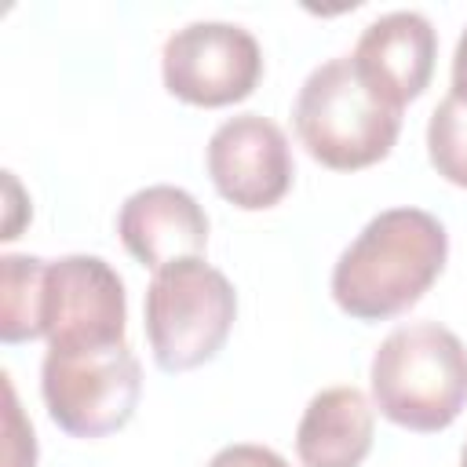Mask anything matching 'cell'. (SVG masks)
Segmentation results:
<instances>
[{
	"mask_svg": "<svg viewBox=\"0 0 467 467\" xmlns=\"http://www.w3.org/2000/svg\"><path fill=\"white\" fill-rule=\"evenodd\" d=\"M204 164L215 193L241 212L274 208L296 179L288 135L263 113L223 120L208 139Z\"/></svg>",
	"mask_w": 467,
	"mask_h": 467,
	"instance_id": "cell-8",
	"label": "cell"
},
{
	"mask_svg": "<svg viewBox=\"0 0 467 467\" xmlns=\"http://www.w3.org/2000/svg\"><path fill=\"white\" fill-rule=\"evenodd\" d=\"M44 270L47 259L40 255H15L0 259V339L4 343H29L40 339V296H44Z\"/></svg>",
	"mask_w": 467,
	"mask_h": 467,
	"instance_id": "cell-12",
	"label": "cell"
},
{
	"mask_svg": "<svg viewBox=\"0 0 467 467\" xmlns=\"http://www.w3.org/2000/svg\"><path fill=\"white\" fill-rule=\"evenodd\" d=\"M4 467H36V434L33 423L18 409V394L11 376H4Z\"/></svg>",
	"mask_w": 467,
	"mask_h": 467,
	"instance_id": "cell-14",
	"label": "cell"
},
{
	"mask_svg": "<svg viewBox=\"0 0 467 467\" xmlns=\"http://www.w3.org/2000/svg\"><path fill=\"white\" fill-rule=\"evenodd\" d=\"M208 467H292L281 452H274L270 445H255V441H234V445H223Z\"/></svg>",
	"mask_w": 467,
	"mask_h": 467,
	"instance_id": "cell-15",
	"label": "cell"
},
{
	"mask_svg": "<svg viewBox=\"0 0 467 467\" xmlns=\"http://www.w3.org/2000/svg\"><path fill=\"white\" fill-rule=\"evenodd\" d=\"M372 401L394 427L434 434L467 409V347L438 321L398 325L368 365Z\"/></svg>",
	"mask_w": 467,
	"mask_h": 467,
	"instance_id": "cell-2",
	"label": "cell"
},
{
	"mask_svg": "<svg viewBox=\"0 0 467 467\" xmlns=\"http://www.w3.org/2000/svg\"><path fill=\"white\" fill-rule=\"evenodd\" d=\"M142 314L157 368L190 372L208 365L230 339L237 292L223 270L193 255L153 270Z\"/></svg>",
	"mask_w": 467,
	"mask_h": 467,
	"instance_id": "cell-4",
	"label": "cell"
},
{
	"mask_svg": "<svg viewBox=\"0 0 467 467\" xmlns=\"http://www.w3.org/2000/svg\"><path fill=\"white\" fill-rule=\"evenodd\" d=\"M427 157L434 171L467 190V106L445 95L427 120Z\"/></svg>",
	"mask_w": 467,
	"mask_h": 467,
	"instance_id": "cell-13",
	"label": "cell"
},
{
	"mask_svg": "<svg viewBox=\"0 0 467 467\" xmlns=\"http://www.w3.org/2000/svg\"><path fill=\"white\" fill-rule=\"evenodd\" d=\"M449 234L423 208H387L339 252L332 299L354 321H387L416 306L441 277Z\"/></svg>",
	"mask_w": 467,
	"mask_h": 467,
	"instance_id": "cell-1",
	"label": "cell"
},
{
	"mask_svg": "<svg viewBox=\"0 0 467 467\" xmlns=\"http://www.w3.org/2000/svg\"><path fill=\"white\" fill-rule=\"evenodd\" d=\"M161 77L186 106L219 109L244 102L263 77V47L237 22H190L164 40Z\"/></svg>",
	"mask_w": 467,
	"mask_h": 467,
	"instance_id": "cell-6",
	"label": "cell"
},
{
	"mask_svg": "<svg viewBox=\"0 0 467 467\" xmlns=\"http://www.w3.org/2000/svg\"><path fill=\"white\" fill-rule=\"evenodd\" d=\"M128 296L120 274L88 252L47 259L40 332L47 350H91L124 343Z\"/></svg>",
	"mask_w": 467,
	"mask_h": 467,
	"instance_id": "cell-7",
	"label": "cell"
},
{
	"mask_svg": "<svg viewBox=\"0 0 467 467\" xmlns=\"http://www.w3.org/2000/svg\"><path fill=\"white\" fill-rule=\"evenodd\" d=\"M449 95L467 106V29H463L460 40H456V55H452V88H449Z\"/></svg>",
	"mask_w": 467,
	"mask_h": 467,
	"instance_id": "cell-16",
	"label": "cell"
},
{
	"mask_svg": "<svg viewBox=\"0 0 467 467\" xmlns=\"http://www.w3.org/2000/svg\"><path fill=\"white\" fill-rule=\"evenodd\" d=\"M460 467H467V441H463V449H460Z\"/></svg>",
	"mask_w": 467,
	"mask_h": 467,
	"instance_id": "cell-17",
	"label": "cell"
},
{
	"mask_svg": "<svg viewBox=\"0 0 467 467\" xmlns=\"http://www.w3.org/2000/svg\"><path fill=\"white\" fill-rule=\"evenodd\" d=\"M117 234L128 255L150 270L193 259L208 248V215L197 197L171 182L135 190L117 212Z\"/></svg>",
	"mask_w": 467,
	"mask_h": 467,
	"instance_id": "cell-10",
	"label": "cell"
},
{
	"mask_svg": "<svg viewBox=\"0 0 467 467\" xmlns=\"http://www.w3.org/2000/svg\"><path fill=\"white\" fill-rule=\"evenodd\" d=\"M376 409L358 387L317 390L296 427V456L303 467H361L372 452Z\"/></svg>",
	"mask_w": 467,
	"mask_h": 467,
	"instance_id": "cell-11",
	"label": "cell"
},
{
	"mask_svg": "<svg viewBox=\"0 0 467 467\" xmlns=\"http://www.w3.org/2000/svg\"><path fill=\"white\" fill-rule=\"evenodd\" d=\"M434 58H438V33L431 18L420 11H387L372 18L361 29L350 55L365 84L394 109H405L427 91L434 77Z\"/></svg>",
	"mask_w": 467,
	"mask_h": 467,
	"instance_id": "cell-9",
	"label": "cell"
},
{
	"mask_svg": "<svg viewBox=\"0 0 467 467\" xmlns=\"http://www.w3.org/2000/svg\"><path fill=\"white\" fill-rule=\"evenodd\" d=\"M40 394L55 427L73 438H106L131 423L142 398V365L128 343L47 350Z\"/></svg>",
	"mask_w": 467,
	"mask_h": 467,
	"instance_id": "cell-5",
	"label": "cell"
},
{
	"mask_svg": "<svg viewBox=\"0 0 467 467\" xmlns=\"http://www.w3.org/2000/svg\"><path fill=\"white\" fill-rule=\"evenodd\" d=\"M292 124L317 164L332 171H361L394 150L401 109L365 84L350 55H339L306 73L292 106Z\"/></svg>",
	"mask_w": 467,
	"mask_h": 467,
	"instance_id": "cell-3",
	"label": "cell"
}]
</instances>
